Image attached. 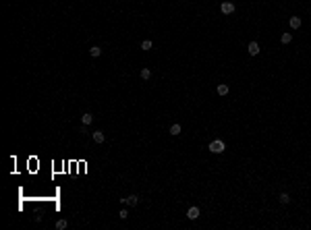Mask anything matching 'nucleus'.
I'll return each mask as SVG.
<instances>
[{
  "mask_svg": "<svg viewBox=\"0 0 311 230\" xmlns=\"http://www.w3.org/2000/svg\"><path fill=\"white\" fill-rule=\"evenodd\" d=\"M118 218H120V220H127V218H129V211H127V209H120Z\"/></svg>",
  "mask_w": 311,
  "mask_h": 230,
  "instance_id": "obj_17",
  "label": "nucleus"
},
{
  "mask_svg": "<svg viewBox=\"0 0 311 230\" xmlns=\"http://www.w3.org/2000/svg\"><path fill=\"white\" fill-rule=\"evenodd\" d=\"M216 91H218V96H226V93H228V85L226 83H220Z\"/></svg>",
  "mask_w": 311,
  "mask_h": 230,
  "instance_id": "obj_12",
  "label": "nucleus"
},
{
  "mask_svg": "<svg viewBox=\"0 0 311 230\" xmlns=\"http://www.w3.org/2000/svg\"><path fill=\"white\" fill-rule=\"evenodd\" d=\"M139 75H141V79H143V81H149V79H152V70H149V69H141V73H139Z\"/></svg>",
  "mask_w": 311,
  "mask_h": 230,
  "instance_id": "obj_9",
  "label": "nucleus"
},
{
  "mask_svg": "<svg viewBox=\"0 0 311 230\" xmlns=\"http://www.w3.org/2000/svg\"><path fill=\"white\" fill-rule=\"evenodd\" d=\"M280 40H282V44H290L292 35H290V33H282V37H280Z\"/></svg>",
  "mask_w": 311,
  "mask_h": 230,
  "instance_id": "obj_16",
  "label": "nucleus"
},
{
  "mask_svg": "<svg viewBox=\"0 0 311 230\" xmlns=\"http://www.w3.org/2000/svg\"><path fill=\"white\" fill-rule=\"evenodd\" d=\"M67 226H69V222H67V220H58V222H56V228H58V230H64Z\"/></svg>",
  "mask_w": 311,
  "mask_h": 230,
  "instance_id": "obj_15",
  "label": "nucleus"
},
{
  "mask_svg": "<svg viewBox=\"0 0 311 230\" xmlns=\"http://www.w3.org/2000/svg\"><path fill=\"white\" fill-rule=\"evenodd\" d=\"M81 122H83L85 126H87V125H91V122H93V114H91V112H85V114L81 116Z\"/></svg>",
  "mask_w": 311,
  "mask_h": 230,
  "instance_id": "obj_7",
  "label": "nucleus"
},
{
  "mask_svg": "<svg viewBox=\"0 0 311 230\" xmlns=\"http://www.w3.org/2000/svg\"><path fill=\"white\" fill-rule=\"evenodd\" d=\"M235 8H236V6L232 4V2H228V0L220 4V11H222L224 15H232V13H235Z\"/></svg>",
  "mask_w": 311,
  "mask_h": 230,
  "instance_id": "obj_2",
  "label": "nucleus"
},
{
  "mask_svg": "<svg viewBox=\"0 0 311 230\" xmlns=\"http://www.w3.org/2000/svg\"><path fill=\"white\" fill-rule=\"evenodd\" d=\"M89 54L93 56V58H97V56L102 54V48H100V46H91V48H89Z\"/></svg>",
  "mask_w": 311,
  "mask_h": 230,
  "instance_id": "obj_11",
  "label": "nucleus"
},
{
  "mask_svg": "<svg viewBox=\"0 0 311 230\" xmlns=\"http://www.w3.org/2000/svg\"><path fill=\"white\" fill-rule=\"evenodd\" d=\"M153 48V42H152V40H143V42H141V50H145V52H147V50H152Z\"/></svg>",
  "mask_w": 311,
  "mask_h": 230,
  "instance_id": "obj_10",
  "label": "nucleus"
},
{
  "mask_svg": "<svg viewBox=\"0 0 311 230\" xmlns=\"http://www.w3.org/2000/svg\"><path fill=\"white\" fill-rule=\"evenodd\" d=\"M288 25H290L292 29H299V27H301V17H290V19H288Z\"/></svg>",
  "mask_w": 311,
  "mask_h": 230,
  "instance_id": "obj_8",
  "label": "nucleus"
},
{
  "mask_svg": "<svg viewBox=\"0 0 311 230\" xmlns=\"http://www.w3.org/2000/svg\"><path fill=\"white\" fill-rule=\"evenodd\" d=\"M91 139L96 141V143H104V141H106V135H104V131H96V133H91Z\"/></svg>",
  "mask_w": 311,
  "mask_h": 230,
  "instance_id": "obj_4",
  "label": "nucleus"
},
{
  "mask_svg": "<svg viewBox=\"0 0 311 230\" xmlns=\"http://www.w3.org/2000/svg\"><path fill=\"white\" fill-rule=\"evenodd\" d=\"M209 151L212 153H222L224 151V141H220V139L212 141V143H209Z\"/></svg>",
  "mask_w": 311,
  "mask_h": 230,
  "instance_id": "obj_1",
  "label": "nucleus"
},
{
  "mask_svg": "<svg viewBox=\"0 0 311 230\" xmlns=\"http://www.w3.org/2000/svg\"><path fill=\"white\" fill-rule=\"evenodd\" d=\"M180 131H183V129H180V125H172V126H170V135H174V137H176V135H180Z\"/></svg>",
  "mask_w": 311,
  "mask_h": 230,
  "instance_id": "obj_14",
  "label": "nucleus"
},
{
  "mask_svg": "<svg viewBox=\"0 0 311 230\" xmlns=\"http://www.w3.org/2000/svg\"><path fill=\"white\" fill-rule=\"evenodd\" d=\"M123 203L133 207V205H137V203H139V197L137 195H129V197H124V199H123Z\"/></svg>",
  "mask_w": 311,
  "mask_h": 230,
  "instance_id": "obj_5",
  "label": "nucleus"
},
{
  "mask_svg": "<svg viewBox=\"0 0 311 230\" xmlns=\"http://www.w3.org/2000/svg\"><path fill=\"white\" fill-rule=\"evenodd\" d=\"M278 201H280V203H284V205H286V203H290L288 193H280V195H278Z\"/></svg>",
  "mask_w": 311,
  "mask_h": 230,
  "instance_id": "obj_13",
  "label": "nucleus"
},
{
  "mask_svg": "<svg viewBox=\"0 0 311 230\" xmlns=\"http://www.w3.org/2000/svg\"><path fill=\"white\" fill-rule=\"evenodd\" d=\"M187 218H189V220H197V218H199V207H189Z\"/></svg>",
  "mask_w": 311,
  "mask_h": 230,
  "instance_id": "obj_6",
  "label": "nucleus"
},
{
  "mask_svg": "<svg viewBox=\"0 0 311 230\" xmlns=\"http://www.w3.org/2000/svg\"><path fill=\"white\" fill-rule=\"evenodd\" d=\"M247 52H249L251 56H257V54H259V44H257V42H251V44L247 46Z\"/></svg>",
  "mask_w": 311,
  "mask_h": 230,
  "instance_id": "obj_3",
  "label": "nucleus"
}]
</instances>
